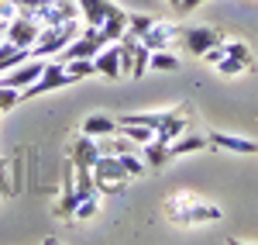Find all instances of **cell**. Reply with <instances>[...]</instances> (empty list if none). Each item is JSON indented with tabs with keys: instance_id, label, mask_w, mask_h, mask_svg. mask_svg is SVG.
<instances>
[{
	"instance_id": "1",
	"label": "cell",
	"mask_w": 258,
	"mask_h": 245,
	"mask_svg": "<svg viewBox=\"0 0 258 245\" xmlns=\"http://www.w3.org/2000/svg\"><path fill=\"white\" fill-rule=\"evenodd\" d=\"M169 221L182 228H200L220 221V207H214L210 201H200V197H176L169 204Z\"/></svg>"
},
{
	"instance_id": "2",
	"label": "cell",
	"mask_w": 258,
	"mask_h": 245,
	"mask_svg": "<svg viewBox=\"0 0 258 245\" xmlns=\"http://www.w3.org/2000/svg\"><path fill=\"white\" fill-rule=\"evenodd\" d=\"M76 31H80V21H66V24H45V28L38 31V38H35V45L28 48V56H31V59H55L62 48L76 38Z\"/></svg>"
},
{
	"instance_id": "3",
	"label": "cell",
	"mask_w": 258,
	"mask_h": 245,
	"mask_svg": "<svg viewBox=\"0 0 258 245\" xmlns=\"http://www.w3.org/2000/svg\"><path fill=\"white\" fill-rule=\"evenodd\" d=\"M93 180H97V193L100 197H114V193H120L124 190V183L131 180L127 176V169H124V163H120V156H114V152H103L97 159V166H93Z\"/></svg>"
},
{
	"instance_id": "4",
	"label": "cell",
	"mask_w": 258,
	"mask_h": 245,
	"mask_svg": "<svg viewBox=\"0 0 258 245\" xmlns=\"http://www.w3.org/2000/svg\"><path fill=\"white\" fill-rule=\"evenodd\" d=\"M103 45H107V41H103V35H100V28L86 24V28H83V35L76 31V38L69 41L55 59H62V62H69V59H93Z\"/></svg>"
},
{
	"instance_id": "5",
	"label": "cell",
	"mask_w": 258,
	"mask_h": 245,
	"mask_svg": "<svg viewBox=\"0 0 258 245\" xmlns=\"http://www.w3.org/2000/svg\"><path fill=\"white\" fill-rule=\"evenodd\" d=\"M69 73H66V62L55 59V62H48L45 59V69H41V76L31 86H24L21 90V101H28V97H38V93H48V90H62V86H69Z\"/></svg>"
},
{
	"instance_id": "6",
	"label": "cell",
	"mask_w": 258,
	"mask_h": 245,
	"mask_svg": "<svg viewBox=\"0 0 258 245\" xmlns=\"http://www.w3.org/2000/svg\"><path fill=\"white\" fill-rule=\"evenodd\" d=\"M38 31H41V24L31 14H14L7 21V28H4V38L11 45H18V48H31L35 38H38Z\"/></svg>"
},
{
	"instance_id": "7",
	"label": "cell",
	"mask_w": 258,
	"mask_h": 245,
	"mask_svg": "<svg viewBox=\"0 0 258 245\" xmlns=\"http://www.w3.org/2000/svg\"><path fill=\"white\" fill-rule=\"evenodd\" d=\"M41 69H45V59H24L18 66H11L7 73H0V83L14 86V90H24V86H31L41 76Z\"/></svg>"
},
{
	"instance_id": "8",
	"label": "cell",
	"mask_w": 258,
	"mask_h": 245,
	"mask_svg": "<svg viewBox=\"0 0 258 245\" xmlns=\"http://www.w3.org/2000/svg\"><path fill=\"white\" fill-rule=\"evenodd\" d=\"M224 35H220L217 28H186L182 31V45H186V52H193L203 59V52H210L214 45H220Z\"/></svg>"
},
{
	"instance_id": "9",
	"label": "cell",
	"mask_w": 258,
	"mask_h": 245,
	"mask_svg": "<svg viewBox=\"0 0 258 245\" xmlns=\"http://www.w3.org/2000/svg\"><path fill=\"white\" fill-rule=\"evenodd\" d=\"M100 159V142L93 135H80L76 142L69 145V163L73 166H86V169H93Z\"/></svg>"
},
{
	"instance_id": "10",
	"label": "cell",
	"mask_w": 258,
	"mask_h": 245,
	"mask_svg": "<svg viewBox=\"0 0 258 245\" xmlns=\"http://www.w3.org/2000/svg\"><path fill=\"white\" fill-rule=\"evenodd\" d=\"M76 204H80L76 173H73V163H66V176H62V193H59V201H55V214H59V218H73Z\"/></svg>"
},
{
	"instance_id": "11",
	"label": "cell",
	"mask_w": 258,
	"mask_h": 245,
	"mask_svg": "<svg viewBox=\"0 0 258 245\" xmlns=\"http://www.w3.org/2000/svg\"><path fill=\"white\" fill-rule=\"evenodd\" d=\"M207 142L214 149H227V152H238V156H258V142L251 138H241V135H227V131H210Z\"/></svg>"
},
{
	"instance_id": "12",
	"label": "cell",
	"mask_w": 258,
	"mask_h": 245,
	"mask_svg": "<svg viewBox=\"0 0 258 245\" xmlns=\"http://www.w3.org/2000/svg\"><path fill=\"white\" fill-rule=\"evenodd\" d=\"M93 62H97L100 76H110V80L124 76V66H120V45H117V41H107L97 56H93Z\"/></svg>"
},
{
	"instance_id": "13",
	"label": "cell",
	"mask_w": 258,
	"mask_h": 245,
	"mask_svg": "<svg viewBox=\"0 0 258 245\" xmlns=\"http://www.w3.org/2000/svg\"><path fill=\"white\" fill-rule=\"evenodd\" d=\"M176 35H179L176 24H169V21H155V24H152V28L141 35V45H145L148 52H155V48H169Z\"/></svg>"
},
{
	"instance_id": "14",
	"label": "cell",
	"mask_w": 258,
	"mask_h": 245,
	"mask_svg": "<svg viewBox=\"0 0 258 245\" xmlns=\"http://www.w3.org/2000/svg\"><path fill=\"white\" fill-rule=\"evenodd\" d=\"M76 7H80L83 24H93V28H100V24L107 21V14L114 11L110 0H76Z\"/></svg>"
},
{
	"instance_id": "15",
	"label": "cell",
	"mask_w": 258,
	"mask_h": 245,
	"mask_svg": "<svg viewBox=\"0 0 258 245\" xmlns=\"http://www.w3.org/2000/svg\"><path fill=\"white\" fill-rule=\"evenodd\" d=\"M124 31H127V11L114 7V11L107 14V21L100 24V35H103V41H120Z\"/></svg>"
},
{
	"instance_id": "16",
	"label": "cell",
	"mask_w": 258,
	"mask_h": 245,
	"mask_svg": "<svg viewBox=\"0 0 258 245\" xmlns=\"http://www.w3.org/2000/svg\"><path fill=\"white\" fill-rule=\"evenodd\" d=\"M114 131H117V118H110V114H90V118H83V135L107 138Z\"/></svg>"
},
{
	"instance_id": "17",
	"label": "cell",
	"mask_w": 258,
	"mask_h": 245,
	"mask_svg": "<svg viewBox=\"0 0 258 245\" xmlns=\"http://www.w3.org/2000/svg\"><path fill=\"white\" fill-rule=\"evenodd\" d=\"M203 149H210V142L203 138V135H193V131H182L179 138L169 142V152L172 156H186V152H203Z\"/></svg>"
},
{
	"instance_id": "18",
	"label": "cell",
	"mask_w": 258,
	"mask_h": 245,
	"mask_svg": "<svg viewBox=\"0 0 258 245\" xmlns=\"http://www.w3.org/2000/svg\"><path fill=\"white\" fill-rule=\"evenodd\" d=\"M141 159L148 163V169H159V166H165V159H172V152H169V145H165V142L152 138L148 145H141Z\"/></svg>"
},
{
	"instance_id": "19",
	"label": "cell",
	"mask_w": 258,
	"mask_h": 245,
	"mask_svg": "<svg viewBox=\"0 0 258 245\" xmlns=\"http://www.w3.org/2000/svg\"><path fill=\"white\" fill-rule=\"evenodd\" d=\"M24 59H31L28 48H18V45H11L7 38L0 41V73H7L11 66H18V62H24Z\"/></svg>"
},
{
	"instance_id": "20",
	"label": "cell",
	"mask_w": 258,
	"mask_h": 245,
	"mask_svg": "<svg viewBox=\"0 0 258 245\" xmlns=\"http://www.w3.org/2000/svg\"><path fill=\"white\" fill-rule=\"evenodd\" d=\"M148 69H155V73H176L179 59L169 52V48H155V52H152V59H148Z\"/></svg>"
},
{
	"instance_id": "21",
	"label": "cell",
	"mask_w": 258,
	"mask_h": 245,
	"mask_svg": "<svg viewBox=\"0 0 258 245\" xmlns=\"http://www.w3.org/2000/svg\"><path fill=\"white\" fill-rule=\"evenodd\" d=\"M66 73H69V80L76 83V80H83V76H93V73H97V62L93 59H69L66 62Z\"/></svg>"
},
{
	"instance_id": "22",
	"label": "cell",
	"mask_w": 258,
	"mask_h": 245,
	"mask_svg": "<svg viewBox=\"0 0 258 245\" xmlns=\"http://www.w3.org/2000/svg\"><path fill=\"white\" fill-rule=\"evenodd\" d=\"M120 163H124V169H127V176H141V173H148V163L141 159V149L124 152V156H120Z\"/></svg>"
},
{
	"instance_id": "23",
	"label": "cell",
	"mask_w": 258,
	"mask_h": 245,
	"mask_svg": "<svg viewBox=\"0 0 258 245\" xmlns=\"http://www.w3.org/2000/svg\"><path fill=\"white\" fill-rule=\"evenodd\" d=\"M97 211H100V193H93V197H83L80 204H76L73 218H76V221H90V218H93Z\"/></svg>"
},
{
	"instance_id": "24",
	"label": "cell",
	"mask_w": 258,
	"mask_h": 245,
	"mask_svg": "<svg viewBox=\"0 0 258 245\" xmlns=\"http://www.w3.org/2000/svg\"><path fill=\"white\" fill-rule=\"evenodd\" d=\"M220 69V76H241L244 69H248V62H241V59H234V56H224L220 62H214Z\"/></svg>"
},
{
	"instance_id": "25",
	"label": "cell",
	"mask_w": 258,
	"mask_h": 245,
	"mask_svg": "<svg viewBox=\"0 0 258 245\" xmlns=\"http://www.w3.org/2000/svg\"><path fill=\"white\" fill-rule=\"evenodd\" d=\"M148 59H152V52L138 41V48H135V66H131V76H135V80H141V76L148 73Z\"/></svg>"
},
{
	"instance_id": "26",
	"label": "cell",
	"mask_w": 258,
	"mask_h": 245,
	"mask_svg": "<svg viewBox=\"0 0 258 245\" xmlns=\"http://www.w3.org/2000/svg\"><path fill=\"white\" fill-rule=\"evenodd\" d=\"M155 24V18H148V14H127V31H135V35H145L148 28Z\"/></svg>"
},
{
	"instance_id": "27",
	"label": "cell",
	"mask_w": 258,
	"mask_h": 245,
	"mask_svg": "<svg viewBox=\"0 0 258 245\" xmlns=\"http://www.w3.org/2000/svg\"><path fill=\"white\" fill-rule=\"evenodd\" d=\"M18 101H21V90L0 83V114H4V111H11V107H18Z\"/></svg>"
},
{
	"instance_id": "28",
	"label": "cell",
	"mask_w": 258,
	"mask_h": 245,
	"mask_svg": "<svg viewBox=\"0 0 258 245\" xmlns=\"http://www.w3.org/2000/svg\"><path fill=\"white\" fill-rule=\"evenodd\" d=\"M224 56H234V59L251 66V52H248V45H241V41H224Z\"/></svg>"
},
{
	"instance_id": "29",
	"label": "cell",
	"mask_w": 258,
	"mask_h": 245,
	"mask_svg": "<svg viewBox=\"0 0 258 245\" xmlns=\"http://www.w3.org/2000/svg\"><path fill=\"white\" fill-rule=\"evenodd\" d=\"M11 166L0 159V193H11V173H7Z\"/></svg>"
},
{
	"instance_id": "30",
	"label": "cell",
	"mask_w": 258,
	"mask_h": 245,
	"mask_svg": "<svg viewBox=\"0 0 258 245\" xmlns=\"http://www.w3.org/2000/svg\"><path fill=\"white\" fill-rule=\"evenodd\" d=\"M200 4H207V0H179V11H193Z\"/></svg>"
},
{
	"instance_id": "31",
	"label": "cell",
	"mask_w": 258,
	"mask_h": 245,
	"mask_svg": "<svg viewBox=\"0 0 258 245\" xmlns=\"http://www.w3.org/2000/svg\"><path fill=\"white\" fill-rule=\"evenodd\" d=\"M4 28H7V21H4V18H0V31H4Z\"/></svg>"
},
{
	"instance_id": "32",
	"label": "cell",
	"mask_w": 258,
	"mask_h": 245,
	"mask_svg": "<svg viewBox=\"0 0 258 245\" xmlns=\"http://www.w3.org/2000/svg\"><path fill=\"white\" fill-rule=\"evenodd\" d=\"M169 4H172V7H179V0H169Z\"/></svg>"
},
{
	"instance_id": "33",
	"label": "cell",
	"mask_w": 258,
	"mask_h": 245,
	"mask_svg": "<svg viewBox=\"0 0 258 245\" xmlns=\"http://www.w3.org/2000/svg\"><path fill=\"white\" fill-rule=\"evenodd\" d=\"M0 41H4V31H0Z\"/></svg>"
}]
</instances>
